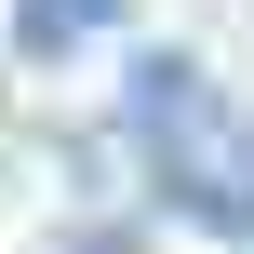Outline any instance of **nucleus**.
<instances>
[{
    "label": "nucleus",
    "instance_id": "obj_1",
    "mask_svg": "<svg viewBox=\"0 0 254 254\" xmlns=\"http://www.w3.org/2000/svg\"><path fill=\"white\" fill-rule=\"evenodd\" d=\"M107 27H134V0H13V54H27V67H67V54H94Z\"/></svg>",
    "mask_w": 254,
    "mask_h": 254
}]
</instances>
